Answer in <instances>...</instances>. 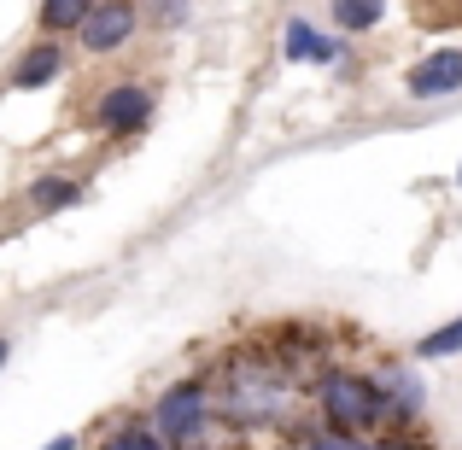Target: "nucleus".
I'll return each instance as SVG.
<instances>
[{"label":"nucleus","instance_id":"nucleus-3","mask_svg":"<svg viewBox=\"0 0 462 450\" xmlns=\"http://www.w3.org/2000/svg\"><path fill=\"white\" fill-rule=\"evenodd\" d=\"M205 404H211V398H205L199 381L170 386V392L158 398V409H152V433L170 450H176V445H193V439H199V427H205Z\"/></svg>","mask_w":462,"mask_h":450},{"label":"nucleus","instance_id":"nucleus-5","mask_svg":"<svg viewBox=\"0 0 462 450\" xmlns=\"http://www.w3.org/2000/svg\"><path fill=\"white\" fill-rule=\"evenodd\" d=\"M94 124H100V135H141V129L152 124V88H141V82H117V88L100 94V106H94Z\"/></svg>","mask_w":462,"mask_h":450},{"label":"nucleus","instance_id":"nucleus-15","mask_svg":"<svg viewBox=\"0 0 462 450\" xmlns=\"http://www.w3.org/2000/svg\"><path fill=\"white\" fill-rule=\"evenodd\" d=\"M188 6L193 0H141V12H147L152 23H164V30H176V23L188 18Z\"/></svg>","mask_w":462,"mask_h":450},{"label":"nucleus","instance_id":"nucleus-13","mask_svg":"<svg viewBox=\"0 0 462 450\" xmlns=\"http://www.w3.org/2000/svg\"><path fill=\"white\" fill-rule=\"evenodd\" d=\"M106 450H170V445L158 439L147 421H129L124 433H112V439H106Z\"/></svg>","mask_w":462,"mask_h":450},{"label":"nucleus","instance_id":"nucleus-9","mask_svg":"<svg viewBox=\"0 0 462 450\" xmlns=\"http://www.w3.org/2000/svg\"><path fill=\"white\" fill-rule=\"evenodd\" d=\"M374 386H381V398H386V416H416V409H421V381H416V374L386 369Z\"/></svg>","mask_w":462,"mask_h":450},{"label":"nucleus","instance_id":"nucleus-8","mask_svg":"<svg viewBox=\"0 0 462 450\" xmlns=\"http://www.w3.org/2000/svg\"><path fill=\"white\" fill-rule=\"evenodd\" d=\"M287 59H305V65H334L339 59V41H328V35H316L305 18H293L287 23Z\"/></svg>","mask_w":462,"mask_h":450},{"label":"nucleus","instance_id":"nucleus-6","mask_svg":"<svg viewBox=\"0 0 462 450\" xmlns=\"http://www.w3.org/2000/svg\"><path fill=\"white\" fill-rule=\"evenodd\" d=\"M404 88L416 94V100H433V94H457V88H462V53H451V47H445V53H428V59H421V65L404 77Z\"/></svg>","mask_w":462,"mask_h":450},{"label":"nucleus","instance_id":"nucleus-16","mask_svg":"<svg viewBox=\"0 0 462 450\" xmlns=\"http://www.w3.org/2000/svg\"><path fill=\"white\" fill-rule=\"evenodd\" d=\"M305 450H363L357 439H351V433H310V439H305Z\"/></svg>","mask_w":462,"mask_h":450},{"label":"nucleus","instance_id":"nucleus-19","mask_svg":"<svg viewBox=\"0 0 462 450\" xmlns=\"http://www.w3.org/2000/svg\"><path fill=\"white\" fill-rule=\"evenodd\" d=\"M0 363H6V334H0Z\"/></svg>","mask_w":462,"mask_h":450},{"label":"nucleus","instance_id":"nucleus-11","mask_svg":"<svg viewBox=\"0 0 462 450\" xmlns=\"http://www.w3.org/2000/svg\"><path fill=\"white\" fill-rule=\"evenodd\" d=\"M82 199V181L77 176H42L30 188V205L35 211H65V205H77Z\"/></svg>","mask_w":462,"mask_h":450},{"label":"nucleus","instance_id":"nucleus-17","mask_svg":"<svg viewBox=\"0 0 462 450\" xmlns=\"http://www.w3.org/2000/svg\"><path fill=\"white\" fill-rule=\"evenodd\" d=\"M363 450H428V445H421V439H398V433H393V439H374V445H363Z\"/></svg>","mask_w":462,"mask_h":450},{"label":"nucleus","instance_id":"nucleus-4","mask_svg":"<svg viewBox=\"0 0 462 450\" xmlns=\"http://www.w3.org/2000/svg\"><path fill=\"white\" fill-rule=\"evenodd\" d=\"M135 23H141V6L135 0H94L88 6V18L77 23V41H82V53H117V47L135 35Z\"/></svg>","mask_w":462,"mask_h":450},{"label":"nucleus","instance_id":"nucleus-14","mask_svg":"<svg viewBox=\"0 0 462 450\" xmlns=\"http://www.w3.org/2000/svg\"><path fill=\"white\" fill-rule=\"evenodd\" d=\"M451 351H462V316L445 322V327H433V334L416 345V357H451Z\"/></svg>","mask_w":462,"mask_h":450},{"label":"nucleus","instance_id":"nucleus-12","mask_svg":"<svg viewBox=\"0 0 462 450\" xmlns=\"http://www.w3.org/2000/svg\"><path fill=\"white\" fill-rule=\"evenodd\" d=\"M328 12H334V23H339V30L363 35V30H374V23H381L386 0H328Z\"/></svg>","mask_w":462,"mask_h":450},{"label":"nucleus","instance_id":"nucleus-7","mask_svg":"<svg viewBox=\"0 0 462 450\" xmlns=\"http://www.w3.org/2000/svg\"><path fill=\"white\" fill-rule=\"evenodd\" d=\"M59 70H65V47H59V35H42V41L12 65V88H47Z\"/></svg>","mask_w":462,"mask_h":450},{"label":"nucleus","instance_id":"nucleus-10","mask_svg":"<svg viewBox=\"0 0 462 450\" xmlns=\"http://www.w3.org/2000/svg\"><path fill=\"white\" fill-rule=\"evenodd\" d=\"M88 6L94 0H42V35H77V23L88 18Z\"/></svg>","mask_w":462,"mask_h":450},{"label":"nucleus","instance_id":"nucleus-18","mask_svg":"<svg viewBox=\"0 0 462 450\" xmlns=\"http://www.w3.org/2000/svg\"><path fill=\"white\" fill-rule=\"evenodd\" d=\"M47 450H77V439H70V433H65V439H53Z\"/></svg>","mask_w":462,"mask_h":450},{"label":"nucleus","instance_id":"nucleus-2","mask_svg":"<svg viewBox=\"0 0 462 450\" xmlns=\"http://www.w3.org/2000/svg\"><path fill=\"white\" fill-rule=\"evenodd\" d=\"M287 398H293L287 374H282V369H270L263 357H240L235 369H228V409H235L240 421H263V416H275Z\"/></svg>","mask_w":462,"mask_h":450},{"label":"nucleus","instance_id":"nucleus-1","mask_svg":"<svg viewBox=\"0 0 462 450\" xmlns=\"http://www.w3.org/2000/svg\"><path fill=\"white\" fill-rule=\"evenodd\" d=\"M316 398H322L328 427H339V433H363V427H374V421L386 416L381 386L363 381V374H339V369L322 374V381H316Z\"/></svg>","mask_w":462,"mask_h":450}]
</instances>
